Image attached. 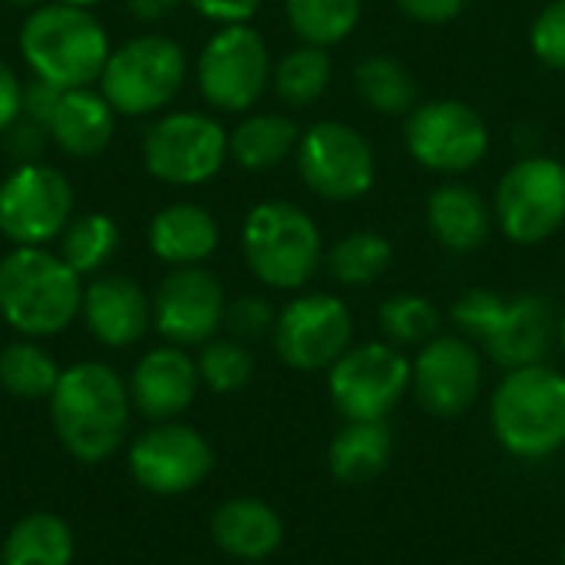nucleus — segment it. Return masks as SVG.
Listing matches in <instances>:
<instances>
[{
	"instance_id": "43",
	"label": "nucleus",
	"mask_w": 565,
	"mask_h": 565,
	"mask_svg": "<svg viewBox=\"0 0 565 565\" xmlns=\"http://www.w3.org/2000/svg\"><path fill=\"white\" fill-rule=\"evenodd\" d=\"M179 0H129V10L139 17V20H162L166 13L175 10Z\"/></svg>"
},
{
	"instance_id": "28",
	"label": "nucleus",
	"mask_w": 565,
	"mask_h": 565,
	"mask_svg": "<svg viewBox=\"0 0 565 565\" xmlns=\"http://www.w3.org/2000/svg\"><path fill=\"white\" fill-rule=\"evenodd\" d=\"M354 89L381 116H407L417 106L414 73L387 53H371L354 66Z\"/></svg>"
},
{
	"instance_id": "17",
	"label": "nucleus",
	"mask_w": 565,
	"mask_h": 565,
	"mask_svg": "<svg viewBox=\"0 0 565 565\" xmlns=\"http://www.w3.org/2000/svg\"><path fill=\"white\" fill-rule=\"evenodd\" d=\"M411 387L434 417H460L483 387V358L463 334H437L411 364Z\"/></svg>"
},
{
	"instance_id": "15",
	"label": "nucleus",
	"mask_w": 565,
	"mask_h": 565,
	"mask_svg": "<svg viewBox=\"0 0 565 565\" xmlns=\"http://www.w3.org/2000/svg\"><path fill=\"white\" fill-rule=\"evenodd\" d=\"M275 351L295 371H328L354 341V318L334 295H301L275 318Z\"/></svg>"
},
{
	"instance_id": "5",
	"label": "nucleus",
	"mask_w": 565,
	"mask_h": 565,
	"mask_svg": "<svg viewBox=\"0 0 565 565\" xmlns=\"http://www.w3.org/2000/svg\"><path fill=\"white\" fill-rule=\"evenodd\" d=\"M454 321L463 338L480 341L483 351L507 371L540 364L550 354L559 321L553 305L540 295L503 298L497 291H470L454 305Z\"/></svg>"
},
{
	"instance_id": "46",
	"label": "nucleus",
	"mask_w": 565,
	"mask_h": 565,
	"mask_svg": "<svg viewBox=\"0 0 565 565\" xmlns=\"http://www.w3.org/2000/svg\"><path fill=\"white\" fill-rule=\"evenodd\" d=\"M13 3H33V0H13Z\"/></svg>"
},
{
	"instance_id": "35",
	"label": "nucleus",
	"mask_w": 565,
	"mask_h": 565,
	"mask_svg": "<svg viewBox=\"0 0 565 565\" xmlns=\"http://www.w3.org/2000/svg\"><path fill=\"white\" fill-rule=\"evenodd\" d=\"M195 367H199V381L209 384L215 394H235L255 374V361H252V354H248V348L242 341H209V344H202V354H199Z\"/></svg>"
},
{
	"instance_id": "8",
	"label": "nucleus",
	"mask_w": 565,
	"mask_h": 565,
	"mask_svg": "<svg viewBox=\"0 0 565 565\" xmlns=\"http://www.w3.org/2000/svg\"><path fill=\"white\" fill-rule=\"evenodd\" d=\"M493 218L513 245H540L565 225V166L553 156L513 162L493 195Z\"/></svg>"
},
{
	"instance_id": "3",
	"label": "nucleus",
	"mask_w": 565,
	"mask_h": 565,
	"mask_svg": "<svg viewBox=\"0 0 565 565\" xmlns=\"http://www.w3.org/2000/svg\"><path fill=\"white\" fill-rule=\"evenodd\" d=\"M500 447L520 460H543L565 447V374L550 364L507 371L490 401Z\"/></svg>"
},
{
	"instance_id": "42",
	"label": "nucleus",
	"mask_w": 565,
	"mask_h": 565,
	"mask_svg": "<svg viewBox=\"0 0 565 565\" xmlns=\"http://www.w3.org/2000/svg\"><path fill=\"white\" fill-rule=\"evenodd\" d=\"M20 99H23V86H20L17 73L0 60V132H7L17 122Z\"/></svg>"
},
{
	"instance_id": "16",
	"label": "nucleus",
	"mask_w": 565,
	"mask_h": 565,
	"mask_svg": "<svg viewBox=\"0 0 565 565\" xmlns=\"http://www.w3.org/2000/svg\"><path fill=\"white\" fill-rule=\"evenodd\" d=\"M209 440L185 424H156L129 447V470L136 483L156 497H179L195 490L212 473Z\"/></svg>"
},
{
	"instance_id": "34",
	"label": "nucleus",
	"mask_w": 565,
	"mask_h": 565,
	"mask_svg": "<svg viewBox=\"0 0 565 565\" xmlns=\"http://www.w3.org/2000/svg\"><path fill=\"white\" fill-rule=\"evenodd\" d=\"M119 245V228L109 215H79L76 222H70L63 228V245H60V258L76 271V275H89L99 265H106L113 258Z\"/></svg>"
},
{
	"instance_id": "10",
	"label": "nucleus",
	"mask_w": 565,
	"mask_h": 565,
	"mask_svg": "<svg viewBox=\"0 0 565 565\" xmlns=\"http://www.w3.org/2000/svg\"><path fill=\"white\" fill-rule=\"evenodd\" d=\"M301 182L328 202H354L374 189L377 156L374 146L341 119L308 126L295 149Z\"/></svg>"
},
{
	"instance_id": "20",
	"label": "nucleus",
	"mask_w": 565,
	"mask_h": 565,
	"mask_svg": "<svg viewBox=\"0 0 565 565\" xmlns=\"http://www.w3.org/2000/svg\"><path fill=\"white\" fill-rule=\"evenodd\" d=\"M79 311H83L93 338L106 348H129L152 324V301L146 298V291L136 281H129L122 275L96 278L83 291Z\"/></svg>"
},
{
	"instance_id": "45",
	"label": "nucleus",
	"mask_w": 565,
	"mask_h": 565,
	"mask_svg": "<svg viewBox=\"0 0 565 565\" xmlns=\"http://www.w3.org/2000/svg\"><path fill=\"white\" fill-rule=\"evenodd\" d=\"M559 344H563V351H565V311H563V318H559Z\"/></svg>"
},
{
	"instance_id": "12",
	"label": "nucleus",
	"mask_w": 565,
	"mask_h": 565,
	"mask_svg": "<svg viewBox=\"0 0 565 565\" xmlns=\"http://www.w3.org/2000/svg\"><path fill=\"white\" fill-rule=\"evenodd\" d=\"M411 387V361L394 344H351L328 367V391L348 420H387Z\"/></svg>"
},
{
	"instance_id": "47",
	"label": "nucleus",
	"mask_w": 565,
	"mask_h": 565,
	"mask_svg": "<svg viewBox=\"0 0 565 565\" xmlns=\"http://www.w3.org/2000/svg\"><path fill=\"white\" fill-rule=\"evenodd\" d=\"M563 565H565V546H563Z\"/></svg>"
},
{
	"instance_id": "38",
	"label": "nucleus",
	"mask_w": 565,
	"mask_h": 565,
	"mask_svg": "<svg viewBox=\"0 0 565 565\" xmlns=\"http://www.w3.org/2000/svg\"><path fill=\"white\" fill-rule=\"evenodd\" d=\"M397 7H401V13H407L417 23L440 26V23L457 20L463 13L467 0H397Z\"/></svg>"
},
{
	"instance_id": "9",
	"label": "nucleus",
	"mask_w": 565,
	"mask_h": 565,
	"mask_svg": "<svg viewBox=\"0 0 565 565\" xmlns=\"http://www.w3.org/2000/svg\"><path fill=\"white\" fill-rule=\"evenodd\" d=\"M404 142L417 166L440 175H463L487 159L490 126L463 99H427L407 113Z\"/></svg>"
},
{
	"instance_id": "30",
	"label": "nucleus",
	"mask_w": 565,
	"mask_h": 565,
	"mask_svg": "<svg viewBox=\"0 0 565 565\" xmlns=\"http://www.w3.org/2000/svg\"><path fill=\"white\" fill-rule=\"evenodd\" d=\"M364 13V0H285L291 30L311 46H334L348 40Z\"/></svg>"
},
{
	"instance_id": "1",
	"label": "nucleus",
	"mask_w": 565,
	"mask_h": 565,
	"mask_svg": "<svg viewBox=\"0 0 565 565\" xmlns=\"http://www.w3.org/2000/svg\"><path fill=\"white\" fill-rule=\"evenodd\" d=\"M129 387L96 361L66 367L50 394V420L70 457L99 463L113 457L129 430Z\"/></svg>"
},
{
	"instance_id": "31",
	"label": "nucleus",
	"mask_w": 565,
	"mask_h": 565,
	"mask_svg": "<svg viewBox=\"0 0 565 565\" xmlns=\"http://www.w3.org/2000/svg\"><path fill=\"white\" fill-rule=\"evenodd\" d=\"M394 248L381 232L361 228L344 238H338L328 252V271L338 285H374L391 268Z\"/></svg>"
},
{
	"instance_id": "24",
	"label": "nucleus",
	"mask_w": 565,
	"mask_h": 565,
	"mask_svg": "<svg viewBox=\"0 0 565 565\" xmlns=\"http://www.w3.org/2000/svg\"><path fill=\"white\" fill-rule=\"evenodd\" d=\"M149 248L175 268L199 265L218 248V222L195 202H175L152 218Z\"/></svg>"
},
{
	"instance_id": "7",
	"label": "nucleus",
	"mask_w": 565,
	"mask_h": 565,
	"mask_svg": "<svg viewBox=\"0 0 565 565\" xmlns=\"http://www.w3.org/2000/svg\"><path fill=\"white\" fill-rule=\"evenodd\" d=\"M99 79L113 113L146 116L172 103L182 89L185 53L175 40L146 33L113 50Z\"/></svg>"
},
{
	"instance_id": "41",
	"label": "nucleus",
	"mask_w": 565,
	"mask_h": 565,
	"mask_svg": "<svg viewBox=\"0 0 565 565\" xmlns=\"http://www.w3.org/2000/svg\"><path fill=\"white\" fill-rule=\"evenodd\" d=\"M7 132H10V152H13V159H20V166L33 162L43 152V142H46V126L43 122L23 119V122H13Z\"/></svg>"
},
{
	"instance_id": "37",
	"label": "nucleus",
	"mask_w": 565,
	"mask_h": 565,
	"mask_svg": "<svg viewBox=\"0 0 565 565\" xmlns=\"http://www.w3.org/2000/svg\"><path fill=\"white\" fill-rule=\"evenodd\" d=\"M225 328L235 334V341H255L268 331H275V311L268 301L245 295L232 305H225Z\"/></svg>"
},
{
	"instance_id": "13",
	"label": "nucleus",
	"mask_w": 565,
	"mask_h": 565,
	"mask_svg": "<svg viewBox=\"0 0 565 565\" xmlns=\"http://www.w3.org/2000/svg\"><path fill=\"white\" fill-rule=\"evenodd\" d=\"M228 156L225 129L202 113H169L142 139L146 169L169 185L209 182Z\"/></svg>"
},
{
	"instance_id": "29",
	"label": "nucleus",
	"mask_w": 565,
	"mask_h": 565,
	"mask_svg": "<svg viewBox=\"0 0 565 565\" xmlns=\"http://www.w3.org/2000/svg\"><path fill=\"white\" fill-rule=\"evenodd\" d=\"M331 53L324 46H298L291 53H285L271 73V83H275V93L285 106L291 109H308L315 106L324 89L331 86Z\"/></svg>"
},
{
	"instance_id": "27",
	"label": "nucleus",
	"mask_w": 565,
	"mask_h": 565,
	"mask_svg": "<svg viewBox=\"0 0 565 565\" xmlns=\"http://www.w3.org/2000/svg\"><path fill=\"white\" fill-rule=\"evenodd\" d=\"M298 139H301V129L295 126V119L281 113H255L228 136V152L235 156L242 169L262 172L295 156Z\"/></svg>"
},
{
	"instance_id": "40",
	"label": "nucleus",
	"mask_w": 565,
	"mask_h": 565,
	"mask_svg": "<svg viewBox=\"0 0 565 565\" xmlns=\"http://www.w3.org/2000/svg\"><path fill=\"white\" fill-rule=\"evenodd\" d=\"M189 3L215 23H248L262 7V0H189Z\"/></svg>"
},
{
	"instance_id": "11",
	"label": "nucleus",
	"mask_w": 565,
	"mask_h": 565,
	"mask_svg": "<svg viewBox=\"0 0 565 565\" xmlns=\"http://www.w3.org/2000/svg\"><path fill=\"white\" fill-rule=\"evenodd\" d=\"M195 79L209 106L222 113H245L262 99L271 79L268 43L248 23H225L202 46Z\"/></svg>"
},
{
	"instance_id": "2",
	"label": "nucleus",
	"mask_w": 565,
	"mask_h": 565,
	"mask_svg": "<svg viewBox=\"0 0 565 565\" xmlns=\"http://www.w3.org/2000/svg\"><path fill=\"white\" fill-rule=\"evenodd\" d=\"M79 308V275L43 245L13 248L0 262V315L23 338L60 334Z\"/></svg>"
},
{
	"instance_id": "39",
	"label": "nucleus",
	"mask_w": 565,
	"mask_h": 565,
	"mask_svg": "<svg viewBox=\"0 0 565 565\" xmlns=\"http://www.w3.org/2000/svg\"><path fill=\"white\" fill-rule=\"evenodd\" d=\"M60 96H63V89L50 86L46 79H33L30 86H23L20 113L26 119H33V122H43L46 126L50 116H53V109H56V103H60Z\"/></svg>"
},
{
	"instance_id": "26",
	"label": "nucleus",
	"mask_w": 565,
	"mask_h": 565,
	"mask_svg": "<svg viewBox=\"0 0 565 565\" xmlns=\"http://www.w3.org/2000/svg\"><path fill=\"white\" fill-rule=\"evenodd\" d=\"M76 540L63 516L30 513L7 533L0 565H73Z\"/></svg>"
},
{
	"instance_id": "44",
	"label": "nucleus",
	"mask_w": 565,
	"mask_h": 565,
	"mask_svg": "<svg viewBox=\"0 0 565 565\" xmlns=\"http://www.w3.org/2000/svg\"><path fill=\"white\" fill-rule=\"evenodd\" d=\"M56 3H73V7H93V3H99V0H56Z\"/></svg>"
},
{
	"instance_id": "21",
	"label": "nucleus",
	"mask_w": 565,
	"mask_h": 565,
	"mask_svg": "<svg viewBox=\"0 0 565 565\" xmlns=\"http://www.w3.org/2000/svg\"><path fill=\"white\" fill-rule=\"evenodd\" d=\"M493 222V205H487L473 185L444 182L427 195V225L434 238L454 255H470L487 245Z\"/></svg>"
},
{
	"instance_id": "18",
	"label": "nucleus",
	"mask_w": 565,
	"mask_h": 565,
	"mask_svg": "<svg viewBox=\"0 0 565 565\" xmlns=\"http://www.w3.org/2000/svg\"><path fill=\"white\" fill-rule=\"evenodd\" d=\"M152 324L175 348L209 344L225 324V295L218 278L199 265L166 275L152 301Z\"/></svg>"
},
{
	"instance_id": "4",
	"label": "nucleus",
	"mask_w": 565,
	"mask_h": 565,
	"mask_svg": "<svg viewBox=\"0 0 565 565\" xmlns=\"http://www.w3.org/2000/svg\"><path fill=\"white\" fill-rule=\"evenodd\" d=\"M20 50L36 79L56 89H83L103 76L109 40L86 7L46 3L33 10L20 30Z\"/></svg>"
},
{
	"instance_id": "23",
	"label": "nucleus",
	"mask_w": 565,
	"mask_h": 565,
	"mask_svg": "<svg viewBox=\"0 0 565 565\" xmlns=\"http://www.w3.org/2000/svg\"><path fill=\"white\" fill-rule=\"evenodd\" d=\"M46 132L56 139V146L76 159H89L103 152L113 139V106L103 93L93 89H63Z\"/></svg>"
},
{
	"instance_id": "14",
	"label": "nucleus",
	"mask_w": 565,
	"mask_h": 565,
	"mask_svg": "<svg viewBox=\"0 0 565 565\" xmlns=\"http://www.w3.org/2000/svg\"><path fill=\"white\" fill-rule=\"evenodd\" d=\"M73 189L63 172L23 162L0 185V232L17 245H43L70 225Z\"/></svg>"
},
{
	"instance_id": "36",
	"label": "nucleus",
	"mask_w": 565,
	"mask_h": 565,
	"mask_svg": "<svg viewBox=\"0 0 565 565\" xmlns=\"http://www.w3.org/2000/svg\"><path fill=\"white\" fill-rule=\"evenodd\" d=\"M530 50L550 70H565V0H550L533 26H530Z\"/></svg>"
},
{
	"instance_id": "19",
	"label": "nucleus",
	"mask_w": 565,
	"mask_h": 565,
	"mask_svg": "<svg viewBox=\"0 0 565 565\" xmlns=\"http://www.w3.org/2000/svg\"><path fill=\"white\" fill-rule=\"evenodd\" d=\"M199 391V367L182 348H156L149 351L129 381L132 407L149 420H175Z\"/></svg>"
},
{
	"instance_id": "6",
	"label": "nucleus",
	"mask_w": 565,
	"mask_h": 565,
	"mask_svg": "<svg viewBox=\"0 0 565 565\" xmlns=\"http://www.w3.org/2000/svg\"><path fill=\"white\" fill-rule=\"evenodd\" d=\"M242 252L252 275L281 291L308 285L324 258L315 218L285 199L262 202L248 212L242 225Z\"/></svg>"
},
{
	"instance_id": "25",
	"label": "nucleus",
	"mask_w": 565,
	"mask_h": 565,
	"mask_svg": "<svg viewBox=\"0 0 565 565\" xmlns=\"http://www.w3.org/2000/svg\"><path fill=\"white\" fill-rule=\"evenodd\" d=\"M391 430L384 420H348V427L331 440L328 467L334 480L348 487L374 483L391 463Z\"/></svg>"
},
{
	"instance_id": "33",
	"label": "nucleus",
	"mask_w": 565,
	"mask_h": 565,
	"mask_svg": "<svg viewBox=\"0 0 565 565\" xmlns=\"http://www.w3.org/2000/svg\"><path fill=\"white\" fill-rule=\"evenodd\" d=\"M377 324L394 348H424L440 334V311L424 295H391L377 308Z\"/></svg>"
},
{
	"instance_id": "22",
	"label": "nucleus",
	"mask_w": 565,
	"mask_h": 565,
	"mask_svg": "<svg viewBox=\"0 0 565 565\" xmlns=\"http://www.w3.org/2000/svg\"><path fill=\"white\" fill-rule=\"evenodd\" d=\"M285 526L281 516L262 500H228L212 516V540L222 553L258 563L281 546Z\"/></svg>"
},
{
	"instance_id": "32",
	"label": "nucleus",
	"mask_w": 565,
	"mask_h": 565,
	"mask_svg": "<svg viewBox=\"0 0 565 565\" xmlns=\"http://www.w3.org/2000/svg\"><path fill=\"white\" fill-rule=\"evenodd\" d=\"M56 361L33 341H13L0 351V387L23 401L50 397L60 381Z\"/></svg>"
}]
</instances>
